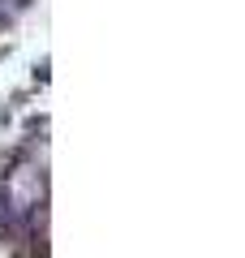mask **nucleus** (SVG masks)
<instances>
[{
    "mask_svg": "<svg viewBox=\"0 0 245 258\" xmlns=\"http://www.w3.org/2000/svg\"><path fill=\"white\" fill-rule=\"evenodd\" d=\"M9 18H13V13H9V9H5V5H0V22H9Z\"/></svg>",
    "mask_w": 245,
    "mask_h": 258,
    "instance_id": "2",
    "label": "nucleus"
},
{
    "mask_svg": "<svg viewBox=\"0 0 245 258\" xmlns=\"http://www.w3.org/2000/svg\"><path fill=\"white\" fill-rule=\"evenodd\" d=\"M47 69H52L47 60H39V64H35V82H47Z\"/></svg>",
    "mask_w": 245,
    "mask_h": 258,
    "instance_id": "1",
    "label": "nucleus"
}]
</instances>
